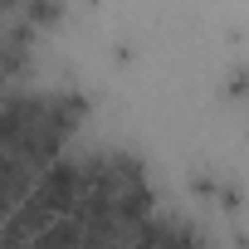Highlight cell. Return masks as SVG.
<instances>
[{
  "label": "cell",
  "mask_w": 249,
  "mask_h": 249,
  "mask_svg": "<svg viewBox=\"0 0 249 249\" xmlns=\"http://www.w3.org/2000/svg\"><path fill=\"white\" fill-rule=\"evenodd\" d=\"M132 249H152V244H147V239H137V244H132Z\"/></svg>",
  "instance_id": "obj_1"
}]
</instances>
